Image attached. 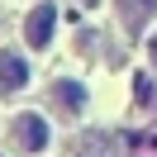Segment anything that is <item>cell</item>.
I'll use <instances>...</instances> for the list:
<instances>
[{"label":"cell","instance_id":"obj_1","mask_svg":"<svg viewBox=\"0 0 157 157\" xmlns=\"http://www.w3.org/2000/svg\"><path fill=\"white\" fill-rule=\"evenodd\" d=\"M10 138H14L19 152H43V147H48V119L43 114H14Z\"/></svg>","mask_w":157,"mask_h":157},{"label":"cell","instance_id":"obj_2","mask_svg":"<svg viewBox=\"0 0 157 157\" xmlns=\"http://www.w3.org/2000/svg\"><path fill=\"white\" fill-rule=\"evenodd\" d=\"M52 29H57V5H52V0L33 5L29 19H24V38H29V48H48V43H52Z\"/></svg>","mask_w":157,"mask_h":157},{"label":"cell","instance_id":"obj_3","mask_svg":"<svg viewBox=\"0 0 157 157\" xmlns=\"http://www.w3.org/2000/svg\"><path fill=\"white\" fill-rule=\"evenodd\" d=\"M29 86V62L19 57V52H0V90H5V95H10V90H24Z\"/></svg>","mask_w":157,"mask_h":157},{"label":"cell","instance_id":"obj_4","mask_svg":"<svg viewBox=\"0 0 157 157\" xmlns=\"http://www.w3.org/2000/svg\"><path fill=\"white\" fill-rule=\"evenodd\" d=\"M52 100H57L67 114H76V109H86V86H81V81H57V86H52Z\"/></svg>","mask_w":157,"mask_h":157},{"label":"cell","instance_id":"obj_5","mask_svg":"<svg viewBox=\"0 0 157 157\" xmlns=\"http://www.w3.org/2000/svg\"><path fill=\"white\" fill-rule=\"evenodd\" d=\"M157 10V0H119V14H124V24H128V29H143V19H147V14H152Z\"/></svg>","mask_w":157,"mask_h":157},{"label":"cell","instance_id":"obj_6","mask_svg":"<svg viewBox=\"0 0 157 157\" xmlns=\"http://www.w3.org/2000/svg\"><path fill=\"white\" fill-rule=\"evenodd\" d=\"M147 57H152V67H157V33L147 38Z\"/></svg>","mask_w":157,"mask_h":157},{"label":"cell","instance_id":"obj_7","mask_svg":"<svg viewBox=\"0 0 157 157\" xmlns=\"http://www.w3.org/2000/svg\"><path fill=\"white\" fill-rule=\"evenodd\" d=\"M86 5H100V0H86Z\"/></svg>","mask_w":157,"mask_h":157}]
</instances>
